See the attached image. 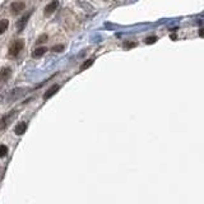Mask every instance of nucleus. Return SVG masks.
<instances>
[{
    "label": "nucleus",
    "instance_id": "f257e3e1",
    "mask_svg": "<svg viewBox=\"0 0 204 204\" xmlns=\"http://www.w3.org/2000/svg\"><path fill=\"white\" fill-rule=\"evenodd\" d=\"M23 47H24V41L23 40L14 41L13 44H12L10 48H9V55H10V56H17V55L23 50Z\"/></svg>",
    "mask_w": 204,
    "mask_h": 204
},
{
    "label": "nucleus",
    "instance_id": "f03ea898",
    "mask_svg": "<svg viewBox=\"0 0 204 204\" xmlns=\"http://www.w3.org/2000/svg\"><path fill=\"white\" fill-rule=\"evenodd\" d=\"M24 8H26V4L23 2H13L10 4V10L13 14H19L22 10H24Z\"/></svg>",
    "mask_w": 204,
    "mask_h": 204
},
{
    "label": "nucleus",
    "instance_id": "7ed1b4c3",
    "mask_svg": "<svg viewBox=\"0 0 204 204\" xmlns=\"http://www.w3.org/2000/svg\"><path fill=\"white\" fill-rule=\"evenodd\" d=\"M58 7H59V2L58 0H52L51 3H48L47 5H46V8H45V15H50V14H52L55 10L58 9Z\"/></svg>",
    "mask_w": 204,
    "mask_h": 204
},
{
    "label": "nucleus",
    "instance_id": "20e7f679",
    "mask_svg": "<svg viewBox=\"0 0 204 204\" xmlns=\"http://www.w3.org/2000/svg\"><path fill=\"white\" fill-rule=\"evenodd\" d=\"M10 74H12V70H10V68H2L0 69V80L2 82H5V80H8V78L10 77Z\"/></svg>",
    "mask_w": 204,
    "mask_h": 204
},
{
    "label": "nucleus",
    "instance_id": "39448f33",
    "mask_svg": "<svg viewBox=\"0 0 204 204\" xmlns=\"http://www.w3.org/2000/svg\"><path fill=\"white\" fill-rule=\"evenodd\" d=\"M59 88H60V85H59V84H54L51 88H48V89L46 91V93H45L44 98H45V100H47V98H50L51 96H54V95L59 91Z\"/></svg>",
    "mask_w": 204,
    "mask_h": 204
},
{
    "label": "nucleus",
    "instance_id": "423d86ee",
    "mask_svg": "<svg viewBox=\"0 0 204 204\" xmlns=\"http://www.w3.org/2000/svg\"><path fill=\"white\" fill-rule=\"evenodd\" d=\"M26 130H27V124H26V122H19V124H18L15 126V129H14V132H15L17 135L24 134V133H26Z\"/></svg>",
    "mask_w": 204,
    "mask_h": 204
},
{
    "label": "nucleus",
    "instance_id": "0eeeda50",
    "mask_svg": "<svg viewBox=\"0 0 204 204\" xmlns=\"http://www.w3.org/2000/svg\"><path fill=\"white\" fill-rule=\"evenodd\" d=\"M46 51H47V48L44 47V46H42V47H37L36 50L32 52V56H33V58H41L42 55H45Z\"/></svg>",
    "mask_w": 204,
    "mask_h": 204
},
{
    "label": "nucleus",
    "instance_id": "6e6552de",
    "mask_svg": "<svg viewBox=\"0 0 204 204\" xmlns=\"http://www.w3.org/2000/svg\"><path fill=\"white\" fill-rule=\"evenodd\" d=\"M8 26H9V21L8 19H2V21H0V35H3L5 31L8 29Z\"/></svg>",
    "mask_w": 204,
    "mask_h": 204
},
{
    "label": "nucleus",
    "instance_id": "1a4fd4ad",
    "mask_svg": "<svg viewBox=\"0 0 204 204\" xmlns=\"http://www.w3.org/2000/svg\"><path fill=\"white\" fill-rule=\"evenodd\" d=\"M8 154V148H7V145H4V144H2L0 145V157H5Z\"/></svg>",
    "mask_w": 204,
    "mask_h": 204
},
{
    "label": "nucleus",
    "instance_id": "9d476101",
    "mask_svg": "<svg viewBox=\"0 0 204 204\" xmlns=\"http://www.w3.org/2000/svg\"><path fill=\"white\" fill-rule=\"evenodd\" d=\"M92 64H93V59H88L82 66H80V70H85V69H87V68H89Z\"/></svg>",
    "mask_w": 204,
    "mask_h": 204
},
{
    "label": "nucleus",
    "instance_id": "9b49d317",
    "mask_svg": "<svg viewBox=\"0 0 204 204\" xmlns=\"http://www.w3.org/2000/svg\"><path fill=\"white\" fill-rule=\"evenodd\" d=\"M28 17H29V14H27L26 17L23 18V19H22V23H18V24H17V27H18V29H19V31H21V29H23L24 24L27 23V19H28Z\"/></svg>",
    "mask_w": 204,
    "mask_h": 204
},
{
    "label": "nucleus",
    "instance_id": "f8f14e48",
    "mask_svg": "<svg viewBox=\"0 0 204 204\" xmlns=\"http://www.w3.org/2000/svg\"><path fill=\"white\" fill-rule=\"evenodd\" d=\"M64 50V45H55L51 47V51H55V52H61Z\"/></svg>",
    "mask_w": 204,
    "mask_h": 204
},
{
    "label": "nucleus",
    "instance_id": "ddd939ff",
    "mask_svg": "<svg viewBox=\"0 0 204 204\" xmlns=\"http://www.w3.org/2000/svg\"><path fill=\"white\" fill-rule=\"evenodd\" d=\"M157 41V37L156 36H151V37H147V40H145V44H148V45H152V44H154V42Z\"/></svg>",
    "mask_w": 204,
    "mask_h": 204
},
{
    "label": "nucleus",
    "instance_id": "4468645a",
    "mask_svg": "<svg viewBox=\"0 0 204 204\" xmlns=\"http://www.w3.org/2000/svg\"><path fill=\"white\" fill-rule=\"evenodd\" d=\"M47 38H48L47 35H42V36L38 37V40H37V44H41V42H46Z\"/></svg>",
    "mask_w": 204,
    "mask_h": 204
},
{
    "label": "nucleus",
    "instance_id": "2eb2a0df",
    "mask_svg": "<svg viewBox=\"0 0 204 204\" xmlns=\"http://www.w3.org/2000/svg\"><path fill=\"white\" fill-rule=\"evenodd\" d=\"M135 46V42H128L126 44V47H134Z\"/></svg>",
    "mask_w": 204,
    "mask_h": 204
},
{
    "label": "nucleus",
    "instance_id": "dca6fc26",
    "mask_svg": "<svg viewBox=\"0 0 204 204\" xmlns=\"http://www.w3.org/2000/svg\"><path fill=\"white\" fill-rule=\"evenodd\" d=\"M199 36L203 37V29H199Z\"/></svg>",
    "mask_w": 204,
    "mask_h": 204
}]
</instances>
